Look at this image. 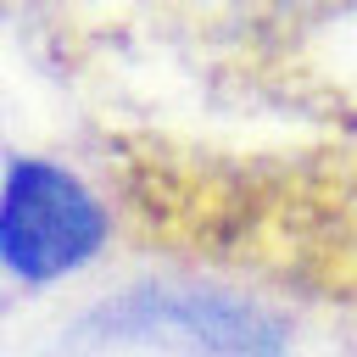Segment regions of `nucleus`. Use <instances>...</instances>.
Masks as SVG:
<instances>
[{
    "label": "nucleus",
    "mask_w": 357,
    "mask_h": 357,
    "mask_svg": "<svg viewBox=\"0 0 357 357\" xmlns=\"http://www.w3.org/2000/svg\"><path fill=\"white\" fill-rule=\"evenodd\" d=\"M73 340L89 346H162L190 357H290V329L229 290L206 284H128L95 301Z\"/></svg>",
    "instance_id": "obj_1"
},
{
    "label": "nucleus",
    "mask_w": 357,
    "mask_h": 357,
    "mask_svg": "<svg viewBox=\"0 0 357 357\" xmlns=\"http://www.w3.org/2000/svg\"><path fill=\"white\" fill-rule=\"evenodd\" d=\"M106 206L95 190L50 162V156H11L0 173V268L17 284H56L89 268L106 245Z\"/></svg>",
    "instance_id": "obj_2"
}]
</instances>
